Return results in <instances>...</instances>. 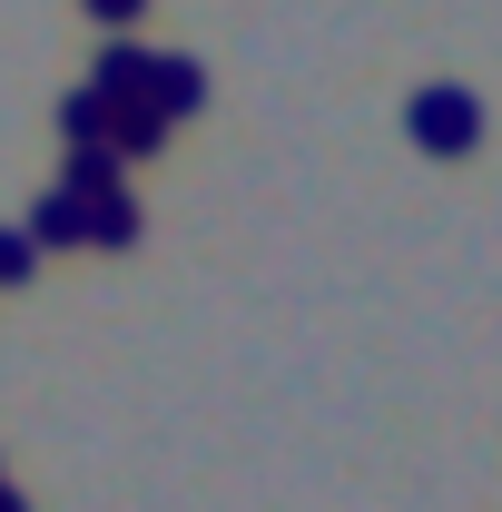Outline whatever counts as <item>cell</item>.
<instances>
[{"label":"cell","instance_id":"5","mask_svg":"<svg viewBox=\"0 0 502 512\" xmlns=\"http://www.w3.org/2000/svg\"><path fill=\"white\" fill-rule=\"evenodd\" d=\"M138 227H148V207H138L128 188L89 197V247H138Z\"/></svg>","mask_w":502,"mask_h":512},{"label":"cell","instance_id":"7","mask_svg":"<svg viewBox=\"0 0 502 512\" xmlns=\"http://www.w3.org/2000/svg\"><path fill=\"white\" fill-rule=\"evenodd\" d=\"M60 138H69V148H109V89L79 79V89L60 99Z\"/></svg>","mask_w":502,"mask_h":512},{"label":"cell","instance_id":"1","mask_svg":"<svg viewBox=\"0 0 502 512\" xmlns=\"http://www.w3.org/2000/svg\"><path fill=\"white\" fill-rule=\"evenodd\" d=\"M404 138L424 158H463V148H483V99L473 89H414L404 99Z\"/></svg>","mask_w":502,"mask_h":512},{"label":"cell","instance_id":"8","mask_svg":"<svg viewBox=\"0 0 502 512\" xmlns=\"http://www.w3.org/2000/svg\"><path fill=\"white\" fill-rule=\"evenodd\" d=\"M158 138H168V119H158L148 99H109V148H119V158H148Z\"/></svg>","mask_w":502,"mask_h":512},{"label":"cell","instance_id":"6","mask_svg":"<svg viewBox=\"0 0 502 512\" xmlns=\"http://www.w3.org/2000/svg\"><path fill=\"white\" fill-rule=\"evenodd\" d=\"M119 168H128L119 148H69V168H60V188L79 197V207H89V197H109V188H128Z\"/></svg>","mask_w":502,"mask_h":512},{"label":"cell","instance_id":"3","mask_svg":"<svg viewBox=\"0 0 502 512\" xmlns=\"http://www.w3.org/2000/svg\"><path fill=\"white\" fill-rule=\"evenodd\" d=\"M148 79H158V50H138V40H109L89 69V89H109V99H148Z\"/></svg>","mask_w":502,"mask_h":512},{"label":"cell","instance_id":"9","mask_svg":"<svg viewBox=\"0 0 502 512\" xmlns=\"http://www.w3.org/2000/svg\"><path fill=\"white\" fill-rule=\"evenodd\" d=\"M30 266H40V237L30 227H0V286H20Z\"/></svg>","mask_w":502,"mask_h":512},{"label":"cell","instance_id":"4","mask_svg":"<svg viewBox=\"0 0 502 512\" xmlns=\"http://www.w3.org/2000/svg\"><path fill=\"white\" fill-rule=\"evenodd\" d=\"M30 237H40V247H89V207H79L69 188L30 197Z\"/></svg>","mask_w":502,"mask_h":512},{"label":"cell","instance_id":"11","mask_svg":"<svg viewBox=\"0 0 502 512\" xmlns=\"http://www.w3.org/2000/svg\"><path fill=\"white\" fill-rule=\"evenodd\" d=\"M0 512H30V503H20V493H10V483H0Z\"/></svg>","mask_w":502,"mask_h":512},{"label":"cell","instance_id":"10","mask_svg":"<svg viewBox=\"0 0 502 512\" xmlns=\"http://www.w3.org/2000/svg\"><path fill=\"white\" fill-rule=\"evenodd\" d=\"M138 10H148V0H89V20H109L119 40H128V20H138Z\"/></svg>","mask_w":502,"mask_h":512},{"label":"cell","instance_id":"2","mask_svg":"<svg viewBox=\"0 0 502 512\" xmlns=\"http://www.w3.org/2000/svg\"><path fill=\"white\" fill-rule=\"evenodd\" d=\"M148 109H158V119H197V109H207V60H188V50H158Z\"/></svg>","mask_w":502,"mask_h":512}]
</instances>
